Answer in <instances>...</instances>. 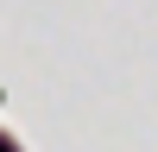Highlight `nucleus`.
I'll use <instances>...</instances> for the list:
<instances>
[{
  "mask_svg": "<svg viewBox=\"0 0 158 152\" xmlns=\"http://www.w3.org/2000/svg\"><path fill=\"white\" fill-rule=\"evenodd\" d=\"M0 152H13V146H6V139H0Z\"/></svg>",
  "mask_w": 158,
  "mask_h": 152,
  "instance_id": "obj_1",
  "label": "nucleus"
}]
</instances>
